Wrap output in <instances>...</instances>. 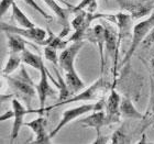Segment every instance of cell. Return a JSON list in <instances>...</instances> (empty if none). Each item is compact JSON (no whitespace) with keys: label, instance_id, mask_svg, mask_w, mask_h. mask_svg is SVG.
Wrapping results in <instances>:
<instances>
[{"label":"cell","instance_id":"obj_1","mask_svg":"<svg viewBox=\"0 0 154 144\" xmlns=\"http://www.w3.org/2000/svg\"><path fill=\"white\" fill-rule=\"evenodd\" d=\"M6 78V81L12 93L16 95L18 99H21L24 101L26 106L29 109H31V101L35 96H38L36 93V84L32 80L30 75L26 72L24 64L20 67V73L16 77L6 75L2 76Z\"/></svg>","mask_w":154,"mask_h":144},{"label":"cell","instance_id":"obj_2","mask_svg":"<svg viewBox=\"0 0 154 144\" xmlns=\"http://www.w3.org/2000/svg\"><path fill=\"white\" fill-rule=\"evenodd\" d=\"M108 90V86H107L106 80L103 79V76L100 75V77L96 81H94L91 85L79 91L78 93L74 95V96L69 97L68 99H66L63 103H55L54 105L48 107H45V111H50L52 109L57 108V107L64 106V105H68V103H80V101H98V100L103 99L105 96V93Z\"/></svg>","mask_w":154,"mask_h":144},{"label":"cell","instance_id":"obj_3","mask_svg":"<svg viewBox=\"0 0 154 144\" xmlns=\"http://www.w3.org/2000/svg\"><path fill=\"white\" fill-rule=\"evenodd\" d=\"M105 105H106V100H105V98H103V99L98 100L97 103H84V105L74 107V108L66 109V110L63 112L61 120L58 121V123L56 124V127H55V128L50 132L51 138L53 139L55 135L57 134L58 132L61 131L64 127H66L68 123H71V122H73L74 120H76V119H78V118H82V117L85 115L86 113H89V112H94V111H97V110H103V109H105Z\"/></svg>","mask_w":154,"mask_h":144},{"label":"cell","instance_id":"obj_4","mask_svg":"<svg viewBox=\"0 0 154 144\" xmlns=\"http://www.w3.org/2000/svg\"><path fill=\"white\" fill-rule=\"evenodd\" d=\"M153 28H154V12H152L151 14L149 17H146L145 19L141 20L140 22H138L137 24L133 26L131 43H130L129 50L127 51V53H125V57H123L122 62L120 63V67H121V66H125L127 63L130 62L131 57L134 55L135 51L138 50L139 45L144 41V38H146V35H148L149 33L151 32Z\"/></svg>","mask_w":154,"mask_h":144},{"label":"cell","instance_id":"obj_5","mask_svg":"<svg viewBox=\"0 0 154 144\" xmlns=\"http://www.w3.org/2000/svg\"><path fill=\"white\" fill-rule=\"evenodd\" d=\"M109 13H93L86 10L75 13L74 19L72 20L71 26L74 29V33L68 38L69 43L77 41H85L86 31L90 28V23L97 19H107Z\"/></svg>","mask_w":154,"mask_h":144},{"label":"cell","instance_id":"obj_6","mask_svg":"<svg viewBox=\"0 0 154 144\" xmlns=\"http://www.w3.org/2000/svg\"><path fill=\"white\" fill-rule=\"evenodd\" d=\"M120 9L129 13L133 20H140L151 14L154 0H116Z\"/></svg>","mask_w":154,"mask_h":144},{"label":"cell","instance_id":"obj_7","mask_svg":"<svg viewBox=\"0 0 154 144\" xmlns=\"http://www.w3.org/2000/svg\"><path fill=\"white\" fill-rule=\"evenodd\" d=\"M105 26V50L106 54L113 60V77H117V72L119 67V48H118V29L112 26L111 21L106 20L103 21Z\"/></svg>","mask_w":154,"mask_h":144},{"label":"cell","instance_id":"obj_8","mask_svg":"<svg viewBox=\"0 0 154 144\" xmlns=\"http://www.w3.org/2000/svg\"><path fill=\"white\" fill-rule=\"evenodd\" d=\"M48 69L45 67V65L40 69V80L36 84V93H38V103L40 106L36 109V113L38 115H43L45 111V103L48 97H55L56 96V91L54 88H52L50 85V77L48 74Z\"/></svg>","mask_w":154,"mask_h":144},{"label":"cell","instance_id":"obj_9","mask_svg":"<svg viewBox=\"0 0 154 144\" xmlns=\"http://www.w3.org/2000/svg\"><path fill=\"white\" fill-rule=\"evenodd\" d=\"M11 106L14 111V118L10 133V143H13L18 138L21 128L24 125V117L29 113H36V109H29L26 106H23L20 99H18L17 97L11 100Z\"/></svg>","mask_w":154,"mask_h":144},{"label":"cell","instance_id":"obj_10","mask_svg":"<svg viewBox=\"0 0 154 144\" xmlns=\"http://www.w3.org/2000/svg\"><path fill=\"white\" fill-rule=\"evenodd\" d=\"M1 31L2 32H12L17 33L23 38L31 40V41L35 42L38 44L43 43L45 38H48V33L44 29L34 26V28H21V26H14L11 24H8L6 22H1Z\"/></svg>","mask_w":154,"mask_h":144},{"label":"cell","instance_id":"obj_11","mask_svg":"<svg viewBox=\"0 0 154 144\" xmlns=\"http://www.w3.org/2000/svg\"><path fill=\"white\" fill-rule=\"evenodd\" d=\"M24 127L29 128L34 133V139H32L29 143L34 144H50L52 143V138L50 133L46 131V119L43 115H40L38 118L31 121L24 122Z\"/></svg>","mask_w":154,"mask_h":144},{"label":"cell","instance_id":"obj_12","mask_svg":"<svg viewBox=\"0 0 154 144\" xmlns=\"http://www.w3.org/2000/svg\"><path fill=\"white\" fill-rule=\"evenodd\" d=\"M85 41H88L90 43L95 44L98 47L100 56V75H103V68H105V56H103V50H105V26L103 24H96L94 26H90L86 31L85 34Z\"/></svg>","mask_w":154,"mask_h":144},{"label":"cell","instance_id":"obj_13","mask_svg":"<svg viewBox=\"0 0 154 144\" xmlns=\"http://www.w3.org/2000/svg\"><path fill=\"white\" fill-rule=\"evenodd\" d=\"M84 44H85L84 41L72 42L71 45H68L64 50H62L61 54H60V60H58L61 71L65 73V72L75 68V58L78 55L80 50L83 48Z\"/></svg>","mask_w":154,"mask_h":144},{"label":"cell","instance_id":"obj_14","mask_svg":"<svg viewBox=\"0 0 154 144\" xmlns=\"http://www.w3.org/2000/svg\"><path fill=\"white\" fill-rule=\"evenodd\" d=\"M120 105H121V96L115 88H112L108 98L106 99V105H105V111L109 125L119 123L121 120L122 115L120 111Z\"/></svg>","mask_w":154,"mask_h":144},{"label":"cell","instance_id":"obj_15","mask_svg":"<svg viewBox=\"0 0 154 144\" xmlns=\"http://www.w3.org/2000/svg\"><path fill=\"white\" fill-rule=\"evenodd\" d=\"M79 123L83 128H93L96 131V135L101 133V129L108 124L107 115L105 110H97L94 111L91 115H87L85 118H82L79 120Z\"/></svg>","mask_w":154,"mask_h":144},{"label":"cell","instance_id":"obj_16","mask_svg":"<svg viewBox=\"0 0 154 144\" xmlns=\"http://www.w3.org/2000/svg\"><path fill=\"white\" fill-rule=\"evenodd\" d=\"M46 5L48 6V8L54 12V14L57 17L58 21L60 23L62 24L63 26V30H62V33L60 34V36L62 38H64L65 35H67L68 32L71 31V26H69V23H68V16L71 14V9L67 8V9H65L63 7H61L60 5L57 3L56 0H43Z\"/></svg>","mask_w":154,"mask_h":144},{"label":"cell","instance_id":"obj_17","mask_svg":"<svg viewBox=\"0 0 154 144\" xmlns=\"http://www.w3.org/2000/svg\"><path fill=\"white\" fill-rule=\"evenodd\" d=\"M7 38V47L9 54H22V52L26 50V45L28 42L26 38L12 32H5Z\"/></svg>","mask_w":154,"mask_h":144},{"label":"cell","instance_id":"obj_18","mask_svg":"<svg viewBox=\"0 0 154 144\" xmlns=\"http://www.w3.org/2000/svg\"><path fill=\"white\" fill-rule=\"evenodd\" d=\"M120 111H121L122 118L133 119V120H143L144 115L141 113L135 108L132 100L128 97H121V105H120Z\"/></svg>","mask_w":154,"mask_h":144},{"label":"cell","instance_id":"obj_19","mask_svg":"<svg viewBox=\"0 0 154 144\" xmlns=\"http://www.w3.org/2000/svg\"><path fill=\"white\" fill-rule=\"evenodd\" d=\"M64 78L68 88L71 90L72 95H76V93H78L79 91H82L83 89L86 88V85L84 83V80L80 78V76L78 75V73L76 72L75 68H73L71 71L65 72Z\"/></svg>","mask_w":154,"mask_h":144},{"label":"cell","instance_id":"obj_20","mask_svg":"<svg viewBox=\"0 0 154 144\" xmlns=\"http://www.w3.org/2000/svg\"><path fill=\"white\" fill-rule=\"evenodd\" d=\"M11 11H12V12H11V18H12L13 21L18 24V26H21V28H34V26H36L35 24L26 17V13L20 9L19 6H18L16 2L12 5Z\"/></svg>","mask_w":154,"mask_h":144},{"label":"cell","instance_id":"obj_21","mask_svg":"<svg viewBox=\"0 0 154 144\" xmlns=\"http://www.w3.org/2000/svg\"><path fill=\"white\" fill-rule=\"evenodd\" d=\"M54 72H55V76L57 78L56 83H55V86L57 87L60 93H58V101L57 103H63L66 99H68L69 97H72V93L69 88H68L67 84L65 81V78L61 75V73L58 72L57 67L54 66Z\"/></svg>","mask_w":154,"mask_h":144},{"label":"cell","instance_id":"obj_22","mask_svg":"<svg viewBox=\"0 0 154 144\" xmlns=\"http://www.w3.org/2000/svg\"><path fill=\"white\" fill-rule=\"evenodd\" d=\"M21 56H22V64L28 65V66L34 68L36 71L40 72V69L44 66V63L42 61L41 56H38V55L32 53V52L30 51V50H28V48H26V50L22 52Z\"/></svg>","mask_w":154,"mask_h":144},{"label":"cell","instance_id":"obj_23","mask_svg":"<svg viewBox=\"0 0 154 144\" xmlns=\"http://www.w3.org/2000/svg\"><path fill=\"white\" fill-rule=\"evenodd\" d=\"M22 64V56L21 54H9L8 61L6 62L5 66L2 67L1 75L6 76V75H11L13 72H16L18 68L21 67Z\"/></svg>","mask_w":154,"mask_h":144},{"label":"cell","instance_id":"obj_24","mask_svg":"<svg viewBox=\"0 0 154 144\" xmlns=\"http://www.w3.org/2000/svg\"><path fill=\"white\" fill-rule=\"evenodd\" d=\"M48 38H45L44 41H43V43H42V45H44V46L45 45H50V46L56 48V50H64L66 46H68L69 41H65V40H63L62 36L55 35L50 29H48Z\"/></svg>","mask_w":154,"mask_h":144},{"label":"cell","instance_id":"obj_25","mask_svg":"<svg viewBox=\"0 0 154 144\" xmlns=\"http://www.w3.org/2000/svg\"><path fill=\"white\" fill-rule=\"evenodd\" d=\"M69 9H71V12L74 14L83 10L95 13L97 9V1L96 0H80V2L76 6H69Z\"/></svg>","mask_w":154,"mask_h":144},{"label":"cell","instance_id":"obj_26","mask_svg":"<svg viewBox=\"0 0 154 144\" xmlns=\"http://www.w3.org/2000/svg\"><path fill=\"white\" fill-rule=\"evenodd\" d=\"M43 54H44L45 60L50 63L53 64V66H56V67H60V55L57 54V50L54 47H52L50 45H45L44 50H43Z\"/></svg>","mask_w":154,"mask_h":144},{"label":"cell","instance_id":"obj_27","mask_svg":"<svg viewBox=\"0 0 154 144\" xmlns=\"http://www.w3.org/2000/svg\"><path fill=\"white\" fill-rule=\"evenodd\" d=\"M131 141L129 140L128 135L125 134L123 128L116 130L111 135V138H110V143L112 144H128Z\"/></svg>","mask_w":154,"mask_h":144},{"label":"cell","instance_id":"obj_28","mask_svg":"<svg viewBox=\"0 0 154 144\" xmlns=\"http://www.w3.org/2000/svg\"><path fill=\"white\" fill-rule=\"evenodd\" d=\"M24 1V3H26L28 6H30L31 8H33V9L35 10L36 12L38 13H40L44 19H46V20H50V21H52V16L51 14H48L46 11H45L44 9H42V7L41 6H38V3L36 2L35 0H23Z\"/></svg>","mask_w":154,"mask_h":144},{"label":"cell","instance_id":"obj_29","mask_svg":"<svg viewBox=\"0 0 154 144\" xmlns=\"http://www.w3.org/2000/svg\"><path fill=\"white\" fill-rule=\"evenodd\" d=\"M14 2H16L14 0H1V2H0V16H5L8 12V10L12 8V5Z\"/></svg>","mask_w":154,"mask_h":144},{"label":"cell","instance_id":"obj_30","mask_svg":"<svg viewBox=\"0 0 154 144\" xmlns=\"http://www.w3.org/2000/svg\"><path fill=\"white\" fill-rule=\"evenodd\" d=\"M154 44V28L152 29V31L149 33L146 38H144V41L142 42V45L144 46V47H150L152 45Z\"/></svg>","mask_w":154,"mask_h":144},{"label":"cell","instance_id":"obj_31","mask_svg":"<svg viewBox=\"0 0 154 144\" xmlns=\"http://www.w3.org/2000/svg\"><path fill=\"white\" fill-rule=\"evenodd\" d=\"M108 139H109L108 136L103 135V133H100V134L96 135V138H95V140L91 142V144H107L110 142Z\"/></svg>","mask_w":154,"mask_h":144},{"label":"cell","instance_id":"obj_32","mask_svg":"<svg viewBox=\"0 0 154 144\" xmlns=\"http://www.w3.org/2000/svg\"><path fill=\"white\" fill-rule=\"evenodd\" d=\"M14 118V111H13V109L11 110H8V111L3 112L1 117H0V121L3 122L6 121V120H10V119H13Z\"/></svg>","mask_w":154,"mask_h":144},{"label":"cell","instance_id":"obj_33","mask_svg":"<svg viewBox=\"0 0 154 144\" xmlns=\"http://www.w3.org/2000/svg\"><path fill=\"white\" fill-rule=\"evenodd\" d=\"M137 143H139V144H141V143H148V141H146V138H145V134L144 133H142V138H141V140H139Z\"/></svg>","mask_w":154,"mask_h":144},{"label":"cell","instance_id":"obj_34","mask_svg":"<svg viewBox=\"0 0 154 144\" xmlns=\"http://www.w3.org/2000/svg\"><path fill=\"white\" fill-rule=\"evenodd\" d=\"M150 65H151V69H152V74H153V78L154 79V56L152 57V60H151V63H150Z\"/></svg>","mask_w":154,"mask_h":144},{"label":"cell","instance_id":"obj_35","mask_svg":"<svg viewBox=\"0 0 154 144\" xmlns=\"http://www.w3.org/2000/svg\"><path fill=\"white\" fill-rule=\"evenodd\" d=\"M103 1H105V2H107V3L109 2V0H103Z\"/></svg>","mask_w":154,"mask_h":144}]
</instances>
